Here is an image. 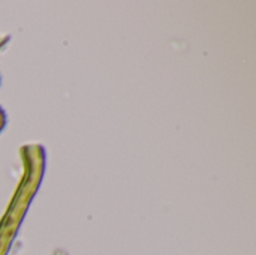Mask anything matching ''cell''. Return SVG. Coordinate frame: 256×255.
<instances>
[]
</instances>
